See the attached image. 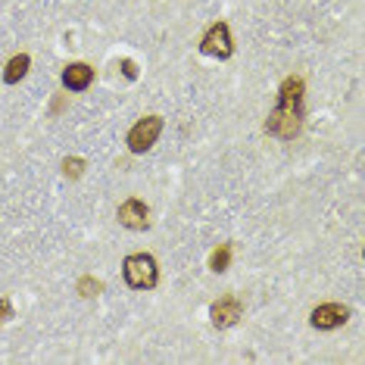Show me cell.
<instances>
[{
    "mask_svg": "<svg viewBox=\"0 0 365 365\" xmlns=\"http://www.w3.org/2000/svg\"><path fill=\"white\" fill-rule=\"evenodd\" d=\"M300 125H303V78L290 76L278 91V106L269 115V122H265V131L272 138L294 140L300 135Z\"/></svg>",
    "mask_w": 365,
    "mask_h": 365,
    "instance_id": "1",
    "label": "cell"
},
{
    "mask_svg": "<svg viewBox=\"0 0 365 365\" xmlns=\"http://www.w3.org/2000/svg\"><path fill=\"white\" fill-rule=\"evenodd\" d=\"M122 272H125V284L135 287V290H150V287H156V278H160V272H156V259L150 253L125 256Z\"/></svg>",
    "mask_w": 365,
    "mask_h": 365,
    "instance_id": "2",
    "label": "cell"
},
{
    "mask_svg": "<svg viewBox=\"0 0 365 365\" xmlns=\"http://www.w3.org/2000/svg\"><path fill=\"white\" fill-rule=\"evenodd\" d=\"M160 131H163V119H160V115H147V119H140L138 125L128 131V150L131 153H147L156 144Z\"/></svg>",
    "mask_w": 365,
    "mask_h": 365,
    "instance_id": "3",
    "label": "cell"
},
{
    "mask_svg": "<svg viewBox=\"0 0 365 365\" xmlns=\"http://www.w3.org/2000/svg\"><path fill=\"white\" fill-rule=\"evenodd\" d=\"M200 51L206 56H215V60H228L231 53H235V44H231V31L225 22H215V26H210V31L203 35L200 41Z\"/></svg>",
    "mask_w": 365,
    "mask_h": 365,
    "instance_id": "4",
    "label": "cell"
},
{
    "mask_svg": "<svg viewBox=\"0 0 365 365\" xmlns=\"http://www.w3.org/2000/svg\"><path fill=\"white\" fill-rule=\"evenodd\" d=\"M312 328L319 331H334L340 325H346L350 322V309H346L344 303H325V306H315L312 315H309Z\"/></svg>",
    "mask_w": 365,
    "mask_h": 365,
    "instance_id": "5",
    "label": "cell"
},
{
    "mask_svg": "<svg viewBox=\"0 0 365 365\" xmlns=\"http://www.w3.org/2000/svg\"><path fill=\"white\" fill-rule=\"evenodd\" d=\"M119 225H125L131 231H144L150 225V210H147L144 200H138V197H131L119 206Z\"/></svg>",
    "mask_w": 365,
    "mask_h": 365,
    "instance_id": "6",
    "label": "cell"
},
{
    "mask_svg": "<svg viewBox=\"0 0 365 365\" xmlns=\"http://www.w3.org/2000/svg\"><path fill=\"white\" fill-rule=\"evenodd\" d=\"M240 315H244V306H240L237 297H222L219 303H212L210 309V319L215 328H231L240 322Z\"/></svg>",
    "mask_w": 365,
    "mask_h": 365,
    "instance_id": "7",
    "label": "cell"
},
{
    "mask_svg": "<svg viewBox=\"0 0 365 365\" xmlns=\"http://www.w3.org/2000/svg\"><path fill=\"white\" fill-rule=\"evenodd\" d=\"M91 81H94V69H91L88 63H69L63 72V88L66 91H88Z\"/></svg>",
    "mask_w": 365,
    "mask_h": 365,
    "instance_id": "8",
    "label": "cell"
},
{
    "mask_svg": "<svg viewBox=\"0 0 365 365\" xmlns=\"http://www.w3.org/2000/svg\"><path fill=\"white\" fill-rule=\"evenodd\" d=\"M29 66H31L29 53L13 56V60L6 63V69H4V81H6V85H16V81H22V78H26V72H29Z\"/></svg>",
    "mask_w": 365,
    "mask_h": 365,
    "instance_id": "9",
    "label": "cell"
},
{
    "mask_svg": "<svg viewBox=\"0 0 365 365\" xmlns=\"http://www.w3.org/2000/svg\"><path fill=\"white\" fill-rule=\"evenodd\" d=\"M228 265H231V247L222 244L219 250H212V256H210V269L215 275H222V272H228Z\"/></svg>",
    "mask_w": 365,
    "mask_h": 365,
    "instance_id": "10",
    "label": "cell"
},
{
    "mask_svg": "<svg viewBox=\"0 0 365 365\" xmlns=\"http://www.w3.org/2000/svg\"><path fill=\"white\" fill-rule=\"evenodd\" d=\"M101 290H103V284H101L97 278H91V275H85V278L78 281V294H81V297H97Z\"/></svg>",
    "mask_w": 365,
    "mask_h": 365,
    "instance_id": "11",
    "label": "cell"
},
{
    "mask_svg": "<svg viewBox=\"0 0 365 365\" xmlns=\"http://www.w3.org/2000/svg\"><path fill=\"white\" fill-rule=\"evenodd\" d=\"M63 172H66V178H81V172H85V163L72 156V160L63 163Z\"/></svg>",
    "mask_w": 365,
    "mask_h": 365,
    "instance_id": "12",
    "label": "cell"
},
{
    "mask_svg": "<svg viewBox=\"0 0 365 365\" xmlns=\"http://www.w3.org/2000/svg\"><path fill=\"white\" fill-rule=\"evenodd\" d=\"M122 72H125V78H131V81L138 78V66L131 63V60H122Z\"/></svg>",
    "mask_w": 365,
    "mask_h": 365,
    "instance_id": "13",
    "label": "cell"
}]
</instances>
